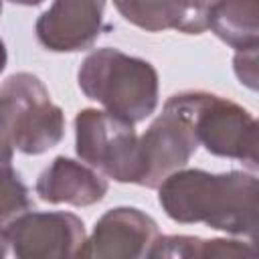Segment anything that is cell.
Here are the masks:
<instances>
[{"label": "cell", "mask_w": 259, "mask_h": 259, "mask_svg": "<svg viewBox=\"0 0 259 259\" xmlns=\"http://www.w3.org/2000/svg\"><path fill=\"white\" fill-rule=\"evenodd\" d=\"M158 202L166 217L182 225L202 223L249 239L257 235L259 180L255 172L212 174L184 166L158 184Z\"/></svg>", "instance_id": "obj_1"}, {"label": "cell", "mask_w": 259, "mask_h": 259, "mask_svg": "<svg viewBox=\"0 0 259 259\" xmlns=\"http://www.w3.org/2000/svg\"><path fill=\"white\" fill-rule=\"evenodd\" d=\"M77 81L87 99L101 103L105 111L130 123L144 121L158 107L156 67L119 49L91 51L79 67Z\"/></svg>", "instance_id": "obj_2"}, {"label": "cell", "mask_w": 259, "mask_h": 259, "mask_svg": "<svg viewBox=\"0 0 259 259\" xmlns=\"http://www.w3.org/2000/svg\"><path fill=\"white\" fill-rule=\"evenodd\" d=\"M0 134L26 156L45 154L63 140L65 113L36 75L20 71L0 85Z\"/></svg>", "instance_id": "obj_3"}, {"label": "cell", "mask_w": 259, "mask_h": 259, "mask_svg": "<svg viewBox=\"0 0 259 259\" xmlns=\"http://www.w3.org/2000/svg\"><path fill=\"white\" fill-rule=\"evenodd\" d=\"M166 101L188 117L198 146L212 156L239 160L251 172L257 170V121L245 107L208 91H180Z\"/></svg>", "instance_id": "obj_4"}, {"label": "cell", "mask_w": 259, "mask_h": 259, "mask_svg": "<svg viewBox=\"0 0 259 259\" xmlns=\"http://www.w3.org/2000/svg\"><path fill=\"white\" fill-rule=\"evenodd\" d=\"M75 152L105 178L138 184L140 150L134 123L105 109L85 107L75 115Z\"/></svg>", "instance_id": "obj_5"}, {"label": "cell", "mask_w": 259, "mask_h": 259, "mask_svg": "<svg viewBox=\"0 0 259 259\" xmlns=\"http://www.w3.org/2000/svg\"><path fill=\"white\" fill-rule=\"evenodd\" d=\"M198 148V140L192 132L188 117L164 103L162 113L150 123V127L138 138L140 150V178L138 186L158 188V184L172 172L184 168Z\"/></svg>", "instance_id": "obj_6"}, {"label": "cell", "mask_w": 259, "mask_h": 259, "mask_svg": "<svg viewBox=\"0 0 259 259\" xmlns=\"http://www.w3.org/2000/svg\"><path fill=\"white\" fill-rule=\"evenodd\" d=\"M4 233L12 255L18 259L79 257L87 239L83 221L65 210H26L14 219Z\"/></svg>", "instance_id": "obj_7"}, {"label": "cell", "mask_w": 259, "mask_h": 259, "mask_svg": "<svg viewBox=\"0 0 259 259\" xmlns=\"http://www.w3.org/2000/svg\"><path fill=\"white\" fill-rule=\"evenodd\" d=\"M160 237L158 223L136 206H115L103 212L85 239L79 257L142 259Z\"/></svg>", "instance_id": "obj_8"}, {"label": "cell", "mask_w": 259, "mask_h": 259, "mask_svg": "<svg viewBox=\"0 0 259 259\" xmlns=\"http://www.w3.org/2000/svg\"><path fill=\"white\" fill-rule=\"evenodd\" d=\"M103 8L105 0H53L36 20V38L53 53L87 51L103 30Z\"/></svg>", "instance_id": "obj_9"}, {"label": "cell", "mask_w": 259, "mask_h": 259, "mask_svg": "<svg viewBox=\"0 0 259 259\" xmlns=\"http://www.w3.org/2000/svg\"><path fill=\"white\" fill-rule=\"evenodd\" d=\"M107 180L101 172L85 162H77L67 156H57L38 176L36 194L49 204H73L91 206L105 198Z\"/></svg>", "instance_id": "obj_10"}, {"label": "cell", "mask_w": 259, "mask_h": 259, "mask_svg": "<svg viewBox=\"0 0 259 259\" xmlns=\"http://www.w3.org/2000/svg\"><path fill=\"white\" fill-rule=\"evenodd\" d=\"M208 28L237 51L259 47L257 0H223L208 14Z\"/></svg>", "instance_id": "obj_11"}, {"label": "cell", "mask_w": 259, "mask_h": 259, "mask_svg": "<svg viewBox=\"0 0 259 259\" xmlns=\"http://www.w3.org/2000/svg\"><path fill=\"white\" fill-rule=\"evenodd\" d=\"M255 247L237 239H200L190 235H160L150 249L152 259H223L253 257Z\"/></svg>", "instance_id": "obj_12"}, {"label": "cell", "mask_w": 259, "mask_h": 259, "mask_svg": "<svg viewBox=\"0 0 259 259\" xmlns=\"http://www.w3.org/2000/svg\"><path fill=\"white\" fill-rule=\"evenodd\" d=\"M113 6L130 24L146 32H162L168 28L186 32V0H113Z\"/></svg>", "instance_id": "obj_13"}, {"label": "cell", "mask_w": 259, "mask_h": 259, "mask_svg": "<svg viewBox=\"0 0 259 259\" xmlns=\"http://www.w3.org/2000/svg\"><path fill=\"white\" fill-rule=\"evenodd\" d=\"M32 208L30 192L20 174L10 164H0V229Z\"/></svg>", "instance_id": "obj_14"}, {"label": "cell", "mask_w": 259, "mask_h": 259, "mask_svg": "<svg viewBox=\"0 0 259 259\" xmlns=\"http://www.w3.org/2000/svg\"><path fill=\"white\" fill-rule=\"evenodd\" d=\"M257 55H259V47H251V49L237 51V55L233 59V69H235L237 79L251 91H257V81H259Z\"/></svg>", "instance_id": "obj_15"}, {"label": "cell", "mask_w": 259, "mask_h": 259, "mask_svg": "<svg viewBox=\"0 0 259 259\" xmlns=\"http://www.w3.org/2000/svg\"><path fill=\"white\" fill-rule=\"evenodd\" d=\"M223 0H186L188 6V24L186 34H200L208 28V14Z\"/></svg>", "instance_id": "obj_16"}, {"label": "cell", "mask_w": 259, "mask_h": 259, "mask_svg": "<svg viewBox=\"0 0 259 259\" xmlns=\"http://www.w3.org/2000/svg\"><path fill=\"white\" fill-rule=\"evenodd\" d=\"M12 156H14V150L0 136V164H10L12 162Z\"/></svg>", "instance_id": "obj_17"}, {"label": "cell", "mask_w": 259, "mask_h": 259, "mask_svg": "<svg viewBox=\"0 0 259 259\" xmlns=\"http://www.w3.org/2000/svg\"><path fill=\"white\" fill-rule=\"evenodd\" d=\"M8 249H10V245H8V239H6V233H4L2 229H0V259L8 255Z\"/></svg>", "instance_id": "obj_18"}, {"label": "cell", "mask_w": 259, "mask_h": 259, "mask_svg": "<svg viewBox=\"0 0 259 259\" xmlns=\"http://www.w3.org/2000/svg\"><path fill=\"white\" fill-rule=\"evenodd\" d=\"M6 61H8V53H6V45H4V40L0 38V73L4 71V67H6Z\"/></svg>", "instance_id": "obj_19"}, {"label": "cell", "mask_w": 259, "mask_h": 259, "mask_svg": "<svg viewBox=\"0 0 259 259\" xmlns=\"http://www.w3.org/2000/svg\"><path fill=\"white\" fill-rule=\"evenodd\" d=\"M8 2L18 4V6H38V4H42L45 0H8Z\"/></svg>", "instance_id": "obj_20"}, {"label": "cell", "mask_w": 259, "mask_h": 259, "mask_svg": "<svg viewBox=\"0 0 259 259\" xmlns=\"http://www.w3.org/2000/svg\"><path fill=\"white\" fill-rule=\"evenodd\" d=\"M0 14H2V0H0Z\"/></svg>", "instance_id": "obj_21"}]
</instances>
